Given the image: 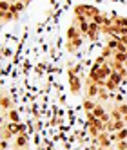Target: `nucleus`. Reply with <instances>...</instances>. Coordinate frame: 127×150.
<instances>
[{
  "mask_svg": "<svg viewBox=\"0 0 127 150\" xmlns=\"http://www.w3.org/2000/svg\"><path fill=\"white\" fill-rule=\"evenodd\" d=\"M69 83H71V91L75 92V94H78V92H80L82 85H83V81H82V78H80L78 65H75V63H73L71 69H69Z\"/></svg>",
  "mask_w": 127,
  "mask_h": 150,
  "instance_id": "nucleus-3",
  "label": "nucleus"
},
{
  "mask_svg": "<svg viewBox=\"0 0 127 150\" xmlns=\"http://www.w3.org/2000/svg\"><path fill=\"white\" fill-rule=\"evenodd\" d=\"M29 2L31 0H2V2H0V11H2L4 24L9 22V20H15L26 9V6Z\"/></svg>",
  "mask_w": 127,
  "mask_h": 150,
  "instance_id": "nucleus-1",
  "label": "nucleus"
},
{
  "mask_svg": "<svg viewBox=\"0 0 127 150\" xmlns=\"http://www.w3.org/2000/svg\"><path fill=\"white\" fill-rule=\"evenodd\" d=\"M83 42H86V40H83L82 33L71 24L69 29H67V36H66V47H67V51H69V52H76V51L82 47Z\"/></svg>",
  "mask_w": 127,
  "mask_h": 150,
  "instance_id": "nucleus-2",
  "label": "nucleus"
}]
</instances>
